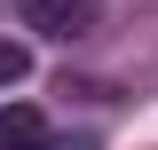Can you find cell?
Returning a JSON list of instances; mask_svg holds the SVG:
<instances>
[{"label":"cell","mask_w":158,"mask_h":150,"mask_svg":"<svg viewBox=\"0 0 158 150\" xmlns=\"http://www.w3.org/2000/svg\"><path fill=\"white\" fill-rule=\"evenodd\" d=\"M24 71H32V56H24V40H0V87H16Z\"/></svg>","instance_id":"3957f363"},{"label":"cell","mask_w":158,"mask_h":150,"mask_svg":"<svg viewBox=\"0 0 158 150\" xmlns=\"http://www.w3.org/2000/svg\"><path fill=\"white\" fill-rule=\"evenodd\" d=\"M48 142V119L32 103H0V150H40Z\"/></svg>","instance_id":"7a4b0ae2"},{"label":"cell","mask_w":158,"mask_h":150,"mask_svg":"<svg viewBox=\"0 0 158 150\" xmlns=\"http://www.w3.org/2000/svg\"><path fill=\"white\" fill-rule=\"evenodd\" d=\"M16 16H24V32L71 40V32H87V24H95V0H16Z\"/></svg>","instance_id":"6da1fadb"}]
</instances>
